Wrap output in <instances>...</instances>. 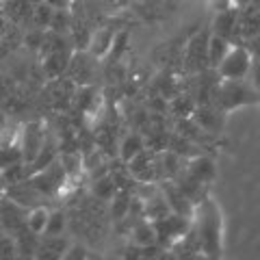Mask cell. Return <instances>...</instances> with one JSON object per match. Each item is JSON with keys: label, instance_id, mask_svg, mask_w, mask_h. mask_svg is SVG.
Listing matches in <instances>:
<instances>
[{"label": "cell", "instance_id": "cell-18", "mask_svg": "<svg viewBox=\"0 0 260 260\" xmlns=\"http://www.w3.org/2000/svg\"><path fill=\"white\" fill-rule=\"evenodd\" d=\"M72 35H74V46H76V50H87L89 48V42H91V35H93V30L89 28V24L85 20H78V22H72Z\"/></svg>", "mask_w": 260, "mask_h": 260}, {"label": "cell", "instance_id": "cell-4", "mask_svg": "<svg viewBox=\"0 0 260 260\" xmlns=\"http://www.w3.org/2000/svg\"><path fill=\"white\" fill-rule=\"evenodd\" d=\"M46 102L50 109H68V104L72 102V98L76 95V85L72 83L68 76H59V78H50V83L46 87Z\"/></svg>", "mask_w": 260, "mask_h": 260}, {"label": "cell", "instance_id": "cell-31", "mask_svg": "<svg viewBox=\"0 0 260 260\" xmlns=\"http://www.w3.org/2000/svg\"><path fill=\"white\" fill-rule=\"evenodd\" d=\"M245 48L249 50L251 59H260V32H258V35H254V37H247Z\"/></svg>", "mask_w": 260, "mask_h": 260}, {"label": "cell", "instance_id": "cell-27", "mask_svg": "<svg viewBox=\"0 0 260 260\" xmlns=\"http://www.w3.org/2000/svg\"><path fill=\"white\" fill-rule=\"evenodd\" d=\"M70 26H72L70 13L65 11V9H54L52 20H50V28L54 32H65V30H70Z\"/></svg>", "mask_w": 260, "mask_h": 260}, {"label": "cell", "instance_id": "cell-12", "mask_svg": "<svg viewBox=\"0 0 260 260\" xmlns=\"http://www.w3.org/2000/svg\"><path fill=\"white\" fill-rule=\"evenodd\" d=\"M191 115H193V124L202 130H206V133H219L221 130V117L213 109L202 107V109H195Z\"/></svg>", "mask_w": 260, "mask_h": 260}, {"label": "cell", "instance_id": "cell-28", "mask_svg": "<svg viewBox=\"0 0 260 260\" xmlns=\"http://www.w3.org/2000/svg\"><path fill=\"white\" fill-rule=\"evenodd\" d=\"M63 228H65V215L63 213H50L44 234H48V237H56V234L63 232Z\"/></svg>", "mask_w": 260, "mask_h": 260}, {"label": "cell", "instance_id": "cell-34", "mask_svg": "<svg viewBox=\"0 0 260 260\" xmlns=\"http://www.w3.org/2000/svg\"><path fill=\"white\" fill-rule=\"evenodd\" d=\"M44 3H48L50 7H54V9H65V7L70 5V0H44Z\"/></svg>", "mask_w": 260, "mask_h": 260}, {"label": "cell", "instance_id": "cell-2", "mask_svg": "<svg viewBox=\"0 0 260 260\" xmlns=\"http://www.w3.org/2000/svg\"><path fill=\"white\" fill-rule=\"evenodd\" d=\"M65 74H68V78L76 87L91 85V78L95 74V56L89 50H76L70 56L68 72H65Z\"/></svg>", "mask_w": 260, "mask_h": 260}, {"label": "cell", "instance_id": "cell-3", "mask_svg": "<svg viewBox=\"0 0 260 260\" xmlns=\"http://www.w3.org/2000/svg\"><path fill=\"white\" fill-rule=\"evenodd\" d=\"M217 102L221 109H234L241 107V104L254 102V91L249 87H245L241 80H223V85L215 91Z\"/></svg>", "mask_w": 260, "mask_h": 260}, {"label": "cell", "instance_id": "cell-26", "mask_svg": "<svg viewBox=\"0 0 260 260\" xmlns=\"http://www.w3.org/2000/svg\"><path fill=\"white\" fill-rule=\"evenodd\" d=\"M18 80L13 74H0V102H7L9 98L18 91Z\"/></svg>", "mask_w": 260, "mask_h": 260}, {"label": "cell", "instance_id": "cell-16", "mask_svg": "<svg viewBox=\"0 0 260 260\" xmlns=\"http://www.w3.org/2000/svg\"><path fill=\"white\" fill-rule=\"evenodd\" d=\"M189 174L200 182H208L215 178V165L213 160L206 158V156H195L189 165Z\"/></svg>", "mask_w": 260, "mask_h": 260}, {"label": "cell", "instance_id": "cell-21", "mask_svg": "<svg viewBox=\"0 0 260 260\" xmlns=\"http://www.w3.org/2000/svg\"><path fill=\"white\" fill-rule=\"evenodd\" d=\"M133 239L137 245L141 247H148L152 245L154 241H156V230H154V225L148 223V221H139L135 228H133Z\"/></svg>", "mask_w": 260, "mask_h": 260}, {"label": "cell", "instance_id": "cell-29", "mask_svg": "<svg viewBox=\"0 0 260 260\" xmlns=\"http://www.w3.org/2000/svg\"><path fill=\"white\" fill-rule=\"evenodd\" d=\"M193 111H195V102L191 100L189 95H178L174 100V113H176V115L189 117Z\"/></svg>", "mask_w": 260, "mask_h": 260}, {"label": "cell", "instance_id": "cell-14", "mask_svg": "<svg viewBox=\"0 0 260 260\" xmlns=\"http://www.w3.org/2000/svg\"><path fill=\"white\" fill-rule=\"evenodd\" d=\"M37 256L42 258H61L65 256V251H68V243L61 239V234H56V237H44V241L37 243Z\"/></svg>", "mask_w": 260, "mask_h": 260}, {"label": "cell", "instance_id": "cell-5", "mask_svg": "<svg viewBox=\"0 0 260 260\" xmlns=\"http://www.w3.org/2000/svg\"><path fill=\"white\" fill-rule=\"evenodd\" d=\"M208 35L206 32H200L195 35L189 48H186V68L193 72H202L204 68H208Z\"/></svg>", "mask_w": 260, "mask_h": 260}, {"label": "cell", "instance_id": "cell-19", "mask_svg": "<svg viewBox=\"0 0 260 260\" xmlns=\"http://www.w3.org/2000/svg\"><path fill=\"white\" fill-rule=\"evenodd\" d=\"M52 13H54V7H50L48 3H37V5H32V9H30V22L35 24L37 28H46V26H50V20H52Z\"/></svg>", "mask_w": 260, "mask_h": 260}, {"label": "cell", "instance_id": "cell-30", "mask_svg": "<svg viewBox=\"0 0 260 260\" xmlns=\"http://www.w3.org/2000/svg\"><path fill=\"white\" fill-rule=\"evenodd\" d=\"M15 251H18L15 239L9 237V234H3V237H0V258H11V256H15Z\"/></svg>", "mask_w": 260, "mask_h": 260}, {"label": "cell", "instance_id": "cell-32", "mask_svg": "<svg viewBox=\"0 0 260 260\" xmlns=\"http://www.w3.org/2000/svg\"><path fill=\"white\" fill-rule=\"evenodd\" d=\"M249 74H251V83H254V87L260 89V59H256L254 63H251Z\"/></svg>", "mask_w": 260, "mask_h": 260}, {"label": "cell", "instance_id": "cell-7", "mask_svg": "<svg viewBox=\"0 0 260 260\" xmlns=\"http://www.w3.org/2000/svg\"><path fill=\"white\" fill-rule=\"evenodd\" d=\"M42 145H44V130H42V126H39L37 121H30V124H26V128H24L22 158H26L28 162H32L35 156L39 154V150H42Z\"/></svg>", "mask_w": 260, "mask_h": 260}, {"label": "cell", "instance_id": "cell-25", "mask_svg": "<svg viewBox=\"0 0 260 260\" xmlns=\"http://www.w3.org/2000/svg\"><path fill=\"white\" fill-rule=\"evenodd\" d=\"M111 200H113V206H111L113 217H115V219H124L130 213V198H128L124 191H121L117 195H113Z\"/></svg>", "mask_w": 260, "mask_h": 260}, {"label": "cell", "instance_id": "cell-22", "mask_svg": "<svg viewBox=\"0 0 260 260\" xmlns=\"http://www.w3.org/2000/svg\"><path fill=\"white\" fill-rule=\"evenodd\" d=\"M115 189H117V184H115V178H95V184H93V193H95V198L98 200H111L113 195H115Z\"/></svg>", "mask_w": 260, "mask_h": 260}, {"label": "cell", "instance_id": "cell-24", "mask_svg": "<svg viewBox=\"0 0 260 260\" xmlns=\"http://www.w3.org/2000/svg\"><path fill=\"white\" fill-rule=\"evenodd\" d=\"M59 162H61V167H63V172H65V176H68V178L76 176L80 172V156H78V152H63Z\"/></svg>", "mask_w": 260, "mask_h": 260}, {"label": "cell", "instance_id": "cell-9", "mask_svg": "<svg viewBox=\"0 0 260 260\" xmlns=\"http://www.w3.org/2000/svg\"><path fill=\"white\" fill-rule=\"evenodd\" d=\"M70 50H54V52H46V59H44V76L46 78H59L68 72V63H70Z\"/></svg>", "mask_w": 260, "mask_h": 260}, {"label": "cell", "instance_id": "cell-13", "mask_svg": "<svg viewBox=\"0 0 260 260\" xmlns=\"http://www.w3.org/2000/svg\"><path fill=\"white\" fill-rule=\"evenodd\" d=\"M113 32L107 30V28H98L93 30V35H91V42H89V48L87 50L91 52L95 59H102V56H107L109 50H111V46H113Z\"/></svg>", "mask_w": 260, "mask_h": 260}, {"label": "cell", "instance_id": "cell-11", "mask_svg": "<svg viewBox=\"0 0 260 260\" xmlns=\"http://www.w3.org/2000/svg\"><path fill=\"white\" fill-rule=\"evenodd\" d=\"M165 202L169 204V210H174L176 215H182V217H189L191 215L189 198H186V195L180 191V186L165 184Z\"/></svg>", "mask_w": 260, "mask_h": 260}, {"label": "cell", "instance_id": "cell-10", "mask_svg": "<svg viewBox=\"0 0 260 260\" xmlns=\"http://www.w3.org/2000/svg\"><path fill=\"white\" fill-rule=\"evenodd\" d=\"M237 18H239V11L234 9V7L221 9L215 18V35L232 39L234 35H237Z\"/></svg>", "mask_w": 260, "mask_h": 260}, {"label": "cell", "instance_id": "cell-23", "mask_svg": "<svg viewBox=\"0 0 260 260\" xmlns=\"http://www.w3.org/2000/svg\"><path fill=\"white\" fill-rule=\"evenodd\" d=\"M165 215H169V204L165 202V198H150L148 204H145V217L156 221V219H162Z\"/></svg>", "mask_w": 260, "mask_h": 260}, {"label": "cell", "instance_id": "cell-15", "mask_svg": "<svg viewBox=\"0 0 260 260\" xmlns=\"http://www.w3.org/2000/svg\"><path fill=\"white\" fill-rule=\"evenodd\" d=\"M230 39L225 37H219V35H213L208 39V68H215L223 61V56L228 54V50H230Z\"/></svg>", "mask_w": 260, "mask_h": 260}, {"label": "cell", "instance_id": "cell-6", "mask_svg": "<svg viewBox=\"0 0 260 260\" xmlns=\"http://www.w3.org/2000/svg\"><path fill=\"white\" fill-rule=\"evenodd\" d=\"M154 230H156V239L160 237L162 241H172V239H178L182 237L186 232V221L182 215H165L162 219H156V221H152Z\"/></svg>", "mask_w": 260, "mask_h": 260}, {"label": "cell", "instance_id": "cell-1", "mask_svg": "<svg viewBox=\"0 0 260 260\" xmlns=\"http://www.w3.org/2000/svg\"><path fill=\"white\" fill-rule=\"evenodd\" d=\"M251 68V54L245 46H234L228 50L223 61L217 65L219 74L223 80H241L249 74Z\"/></svg>", "mask_w": 260, "mask_h": 260}, {"label": "cell", "instance_id": "cell-20", "mask_svg": "<svg viewBox=\"0 0 260 260\" xmlns=\"http://www.w3.org/2000/svg\"><path fill=\"white\" fill-rule=\"evenodd\" d=\"M141 150H145V143L139 135H128L124 141H121V148H119V156L124 162H128L133 156H137Z\"/></svg>", "mask_w": 260, "mask_h": 260}, {"label": "cell", "instance_id": "cell-33", "mask_svg": "<svg viewBox=\"0 0 260 260\" xmlns=\"http://www.w3.org/2000/svg\"><path fill=\"white\" fill-rule=\"evenodd\" d=\"M102 7H107V9H121V7H126L128 5V0H100Z\"/></svg>", "mask_w": 260, "mask_h": 260}, {"label": "cell", "instance_id": "cell-35", "mask_svg": "<svg viewBox=\"0 0 260 260\" xmlns=\"http://www.w3.org/2000/svg\"><path fill=\"white\" fill-rule=\"evenodd\" d=\"M28 5H37V3H42V0H26Z\"/></svg>", "mask_w": 260, "mask_h": 260}, {"label": "cell", "instance_id": "cell-17", "mask_svg": "<svg viewBox=\"0 0 260 260\" xmlns=\"http://www.w3.org/2000/svg\"><path fill=\"white\" fill-rule=\"evenodd\" d=\"M48 217H50V210L44 208V206H37V208H32L30 213L26 215L24 223H26V228L32 234H37V237H39V234H44V230H46Z\"/></svg>", "mask_w": 260, "mask_h": 260}, {"label": "cell", "instance_id": "cell-8", "mask_svg": "<svg viewBox=\"0 0 260 260\" xmlns=\"http://www.w3.org/2000/svg\"><path fill=\"white\" fill-rule=\"evenodd\" d=\"M260 32V7L247 5L237 18V35L247 39Z\"/></svg>", "mask_w": 260, "mask_h": 260}]
</instances>
